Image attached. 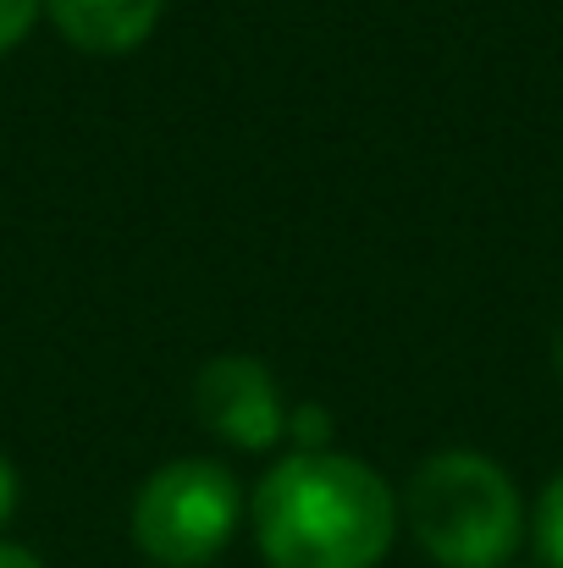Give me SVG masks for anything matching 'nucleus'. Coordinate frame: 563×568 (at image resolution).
<instances>
[{"label":"nucleus","mask_w":563,"mask_h":568,"mask_svg":"<svg viewBox=\"0 0 563 568\" xmlns=\"http://www.w3.org/2000/svg\"><path fill=\"white\" fill-rule=\"evenodd\" d=\"M11 514H17V469H11V458L0 453V530L11 525Z\"/></svg>","instance_id":"obj_8"},{"label":"nucleus","mask_w":563,"mask_h":568,"mask_svg":"<svg viewBox=\"0 0 563 568\" xmlns=\"http://www.w3.org/2000/svg\"><path fill=\"white\" fill-rule=\"evenodd\" d=\"M249 519L271 568H375L398 536V497L365 458L299 447L265 469Z\"/></svg>","instance_id":"obj_1"},{"label":"nucleus","mask_w":563,"mask_h":568,"mask_svg":"<svg viewBox=\"0 0 563 568\" xmlns=\"http://www.w3.org/2000/svg\"><path fill=\"white\" fill-rule=\"evenodd\" d=\"M193 414L204 430L243 453H265L288 436V403L277 392V376L249 354H221L193 376Z\"/></svg>","instance_id":"obj_4"},{"label":"nucleus","mask_w":563,"mask_h":568,"mask_svg":"<svg viewBox=\"0 0 563 568\" xmlns=\"http://www.w3.org/2000/svg\"><path fill=\"white\" fill-rule=\"evenodd\" d=\"M243 525V486L210 458L161 464L133 497V541L155 568L215 564Z\"/></svg>","instance_id":"obj_3"},{"label":"nucleus","mask_w":563,"mask_h":568,"mask_svg":"<svg viewBox=\"0 0 563 568\" xmlns=\"http://www.w3.org/2000/svg\"><path fill=\"white\" fill-rule=\"evenodd\" d=\"M39 11H44V0H0V55L28 39V28L39 22Z\"/></svg>","instance_id":"obj_7"},{"label":"nucleus","mask_w":563,"mask_h":568,"mask_svg":"<svg viewBox=\"0 0 563 568\" xmlns=\"http://www.w3.org/2000/svg\"><path fill=\"white\" fill-rule=\"evenodd\" d=\"M0 568H44L28 547H17V541H0Z\"/></svg>","instance_id":"obj_9"},{"label":"nucleus","mask_w":563,"mask_h":568,"mask_svg":"<svg viewBox=\"0 0 563 568\" xmlns=\"http://www.w3.org/2000/svg\"><path fill=\"white\" fill-rule=\"evenodd\" d=\"M536 547H542L547 568H563V475L547 480V491L536 503Z\"/></svg>","instance_id":"obj_6"},{"label":"nucleus","mask_w":563,"mask_h":568,"mask_svg":"<svg viewBox=\"0 0 563 568\" xmlns=\"http://www.w3.org/2000/svg\"><path fill=\"white\" fill-rule=\"evenodd\" d=\"M553 365H559V376H563V326H559V337H553Z\"/></svg>","instance_id":"obj_10"},{"label":"nucleus","mask_w":563,"mask_h":568,"mask_svg":"<svg viewBox=\"0 0 563 568\" xmlns=\"http://www.w3.org/2000/svg\"><path fill=\"white\" fill-rule=\"evenodd\" d=\"M44 11L67 44L89 55H128L155 33L167 0H44Z\"/></svg>","instance_id":"obj_5"},{"label":"nucleus","mask_w":563,"mask_h":568,"mask_svg":"<svg viewBox=\"0 0 563 568\" xmlns=\"http://www.w3.org/2000/svg\"><path fill=\"white\" fill-rule=\"evenodd\" d=\"M414 547L436 568H509L525 541V503L503 464L470 447L431 453L403 486Z\"/></svg>","instance_id":"obj_2"}]
</instances>
